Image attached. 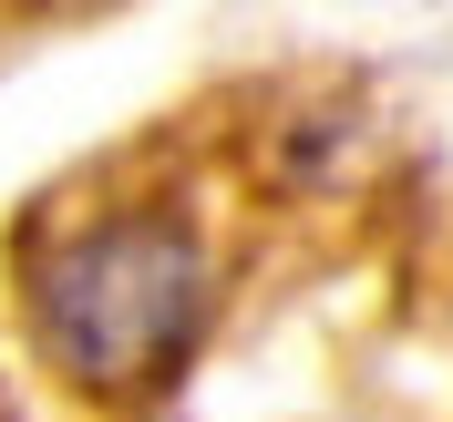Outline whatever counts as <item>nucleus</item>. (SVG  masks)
<instances>
[{
  "label": "nucleus",
  "instance_id": "obj_1",
  "mask_svg": "<svg viewBox=\"0 0 453 422\" xmlns=\"http://www.w3.org/2000/svg\"><path fill=\"white\" fill-rule=\"evenodd\" d=\"M21 310H31V340H42V361L62 381H83L104 402H144L206 340L217 248L165 196L73 206L21 248Z\"/></svg>",
  "mask_w": 453,
  "mask_h": 422
}]
</instances>
